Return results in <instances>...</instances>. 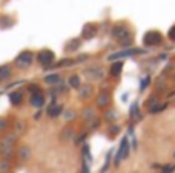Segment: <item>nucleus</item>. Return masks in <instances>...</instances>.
Listing matches in <instances>:
<instances>
[{
  "instance_id": "f3484780",
  "label": "nucleus",
  "mask_w": 175,
  "mask_h": 173,
  "mask_svg": "<svg viewBox=\"0 0 175 173\" xmlns=\"http://www.w3.org/2000/svg\"><path fill=\"white\" fill-rule=\"evenodd\" d=\"M131 117H132V118H135V120H140V118H141V115H140V112H138V106H137V103H135V104H132Z\"/></svg>"
},
{
  "instance_id": "bb28decb",
  "label": "nucleus",
  "mask_w": 175,
  "mask_h": 173,
  "mask_svg": "<svg viewBox=\"0 0 175 173\" xmlns=\"http://www.w3.org/2000/svg\"><path fill=\"white\" fill-rule=\"evenodd\" d=\"M72 115H74V113H72V112H68V115H65V117H66V118H68V120H71V118H72Z\"/></svg>"
},
{
  "instance_id": "412c9836",
  "label": "nucleus",
  "mask_w": 175,
  "mask_h": 173,
  "mask_svg": "<svg viewBox=\"0 0 175 173\" xmlns=\"http://www.w3.org/2000/svg\"><path fill=\"white\" fill-rule=\"evenodd\" d=\"M169 39H171V40H175V26H172V28L169 29Z\"/></svg>"
},
{
  "instance_id": "6ab92c4d",
  "label": "nucleus",
  "mask_w": 175,
  "mask_h": 173,
  "mask_svg": "<svg viewBox=\"0 0 175 173\" xmlns=\"http://www.w3.org/2000/svg\"><path fill=\"white\" fill-rule=\"evenodd\" d=\"M91 90H92V89H91V86H83L82 87V90H80V97H82V98H88V97H89V95H91Z\"/></svg>"
},
{
  "instance_id": "ddd939ff",
  "label": "nucleus",
  "mask_w": 175,
  "mask_h": 173,
  "mask_svg": "<svg viewBox=\"0 0 175 173\" xmlns=\"http://www.w3.org/2000/svg\"><path fill=\"white\" fill-rule=\"evenodd\" d=\"M60 112H62V106H51L49 109H48V113L51 115V117H58L60 115Z\"/></svg>"
},
{
  "instance_id": "5701e85b",
  "label": "nucleus",
  "mask_w": 175,
  "mask_h": 173,
  "mask_svg": "<svg viewBox=\"0 0 175 173\" xmlns=\"http://www.w3.org/2000/svg\"><path fill=\"white\" fill-rule=\"evenodd\" d=\"M147 83H149V78H147V77H146V78H144V80H143V81H141V86H140V89H141V90H143V89H144V87L147 86Z\"/></svg>"
},
{
  "instance_id": "6e6552de",
  "label": "nucleus",
  "mask_w": 175,
  "mask_h": 173,
  "mask_svg": "<svg viewBox=\"0 0 175 173\" xmlns=\"http://www.w3.org/2000/svg\"><path fill=\"white\" fill-rule=\"evenodd\" d=\"M109 101H111V95H109L108 92H101V93L98 95V98H97V104H98L100 107L108 106V104H109Z\"/></svg>"
},
{
  "instance_id": "4be33fe9",
  "label": "nucleus",
  "mask_w": 175,
  "mask_h": 173,
  "mask_svg": "<svg viewBox=\"0 0 175 173\" xmlns=\"http://www.w3.org/2000/svg\"><path fill=\"white\" fill-rule=\"evenodd\" d=\"M92 118L94 117V112H92V109H86V112H85V118Z\"/></svg>"
},
{
  "instance_id": "2eb2a0df",
  "label": "nucleus",
  "mask_w": 175,
  "mask_h": 173,
  "mask_svg": "<svg viewBox=\"0 0 175 173\" xmlns=\"http://www.w3.org/2000/svg\"><path fill=\"white\" fill-rule=\"evenodd\" d=\"M9 100H11V103L19 104V103L22 101V93H20V92H12V93L9 95Z\"/></svg>"
},
{
  "instance_id": "4468645a",
  "label": "nucleus",
  "mask_w": 175,
  "mask_h": 173,
  "mask_svg": "<svg viewBox=\"0 0 175 173\" xmlns=\"http://www.w3.org/2000/svg\"><path fill=\"white\" fill-rule=\"evenodd\" d=\"M45 81L49 83V84H57V83H60V77H58L57 74H52V75H48V77L45 78Z\"/></svg>"
},
{
  "instance_id": "7ed1b4c3",
  "label": "nucleus",
  "mask_w": 175,
  "mask_h": 173,
  "mask_svg": "<svg viewBox=\"0 0 175 173\" xmlns=\"http://www.w3.org/2000/svg\"><path fill=\"white\" fill-rule=\"evenodd\" d=\"M112 34H114V37H117L118 40H122V43H123V44H128V43H129L128 40H131L129 29H128V28H125V26H115V28H114V31H112Z\"/></svg>"
},
{
  "instance_id": "f03ea898",
  "label": "nucleus",
  "mask_w": 175,
  "mask_h": 173,
  "mask_svg": "<svg viewBox=\"0 0 175 173\" xmlns=\"http://www.w3.org/2000/svg\"><path fill=\"white\" fill-rule=\"evenodd\" d=\"M128 155H129V139H128V136H125V138L122 139L120 147H118V152H117L115 159H114V164L118 166V163H120L122 159H126Z\"/></svg>"
},
{
  "instance_id": "a878e982",
  "label": "nucleus",
  "mask_w": 175,
  "mask_h": 173,
  "mask_svg": "<svg viewBox=\"0 0 175 173\" xmlns=\"http://www.w3.org/2000/svg\"><path fill=\"white\" fill-rule=\"evenodd\" d=\"M0 169H2V172L5 173V172H6V170H8V164H6V163H3V164L0 166Z\"/></svg>"
},
{
  "instance_id": "1a4fd4ad",
  "label": "nucleus",
  "mask_w": 175,
  "mask_h": 173,
  "mask_svg": "<svg viewBox=\"0 0 175 173\" xmlns=\"http://www.w3.org/2000/svg\"><path fill=\"white\" fill-rule=\"evenodd\" d=\"M122 69H123V63L122 61H115L111 68V75L112 77H118L122 74Z\"/></svg>"
},
{
  "instance_id": "aec40b11",
  "label": "nucleus",
  "mask_w": 175,
  "mask_h": 173,
  "mask_svg": "<svg viewBox=\"0 0 175 173\" xmlns=\"http://www.w3.org/2000/svg\"><path fill=\"white\" fill-rule=\"evenodd\" d=\"M175 170V164H171V166H164L161 169V173H172Z\"/></svg>"
},
{
  "instance_id": "9d476101",
  "label": "nucleus",
  "mask_w": 175,
  "mask_h": 173,
  "mask_svg": "<svg viewBox=\"0 0 175 173\" xmlns=\"http://www.w3.org/2000/svg\"><path fill=\"white\" fill-rule=\"evenodd\" d=\"M86 74L89 75V77L92 75V77H94L95 80H100V78L103 77V71H101L100 68H95V69H88Z\"/></svg>"
},
{
  "instance_id": "39448f33",
  "label": "nucleus",
  "mask_w": 175,
  "mask_h": 173,
  "mask_svg": "<svg viewBox=\"0 0 175 173\" xmlns=\"http://www.w3.org/2000/svg\"><path fill=\"white\" fill-rule=\"evenodd\" d=\"M15 63L20 66V68H26V66H29L31 63H32V54L31 52H22L19 57H17V60H15Z\"/></svg>"
},
{
  "instance_id": "f257e3e1",
  "label": "nucleus",
  "mask_w": 175,
  "mask_h": 173,
  "mask_svg": "<svg viewBox=\"0 0 175 173\" xmlns=\"http://www.w3.org/2000/svg\"><path fill=\"white\" fill-rule=\"evenodd\" d=\"M144 49H140V47H129V49H125L122 52H115V54H111L108 57L109 61H114V60H120V58H125V57H132V55H137V54H143Z\"/></svg>"
},
{
  "instance_id": "dca6fc26",
  "label": "nucleus",
  "mask_w": 175,
  "mask_h": 173,
  "mask_svg": "<svg viewBox=\"0 0 175 173\" xmlns=\"http://www.w3.org/2000/svg\"><path fill=\"white\" fill-rule=\"evenodd\" d=\"M168 107V103H161V104H157V106H152L151 107V113H158L161 110H164Z\"/></svg>"
},
{
  "instance_id": "a211bd4d",
  "label": "nucleus",
  "mask_w": 175,
  "mask_h": 173,
  "mask_svg": "<svg viewBox=\"0 0 175 173\" xmlns=\"http://www.w3.org/2000/svg\"><path fill=\"white\" fill-rule=\"evenodd\" d=\"M69 84L74 87V89H79V87H80V78H79L77 75H72V77L69 78Z\"/></svg>"
},
{
  "instance_id": "9b49d317",
  "label": "nucleus",
  "mask_w": 175,
  "mask_h": 173,
  "mask_svg": "<svg viewBox=\"0 0 175 173\" xmlns=\"http://www.w3.org/2000/svg\"><path fill=\"white\" fill-rule=\"evenodd\" d=\"M9 75H11V69H9V66H0V81L9 78Z\"/></svg>"
},
{
  "instance_id": "0eeeda50",
  "label": "nucleus",
  "mask_w": 175,
  "mask_h": 173,
  "mask_svg": "<svg viewBox=\"0 0 175 173\" xmlns=\"http://www.w3.org/2000/svg\"><path fill=\"white\" fill-rule=\"evenodd\" d=\"M45 103V97L40 93V92H36L32 97H31V104L36 106V107H42Z\"/></svg>"
},
{
  "instance_id": "f8f14e48",
  "label": "nucleus",
  "mask_w": 175,
  "mask_h": 173,
  "mask_svg": "<svg viewBox=\"0 0 175 173\" xmlns=\"http://www.w3.org/2000/svg\"><path fill=\"white\" fill-rule=\"evenodd\" d=\"M94 35H95V26H89L88 25L86 28H85V31H83V37L85 39H91Z\"/></svg>"
},
{
  "instance_id": "20e7f679",
  "label": "nucleus",
  "mask_w": 175,
  "mask_h": 173,
  "mask_svg": "<svg viewBox=\"0 0 175 173\" xmlns=\"http://www.w3.org/2000/svg\"><path fill=\"white\" fill-rule=\"evenodd\" d=\"M144 43L146 44H160L161 43V34L157 32V31H149L146 35H144Z\"/></svg>"
},
{
  "instance_id": "423d86ee",
  "label": "nucleus",
  "mask_w": 175,
  "mask_h": 173,
  "mask_svg": "<svg viewBox=\"0 0 175 173\" xmlns=\"http://www.w3.org/2000/svg\"><path fill=\"white\" fill-rule=\"evenodd\" d=\"M37 58H39V61H40L43 66H49V64L54 61V54H52L51 51H42Z\"/></svg>"
},
{
  "instance_id": "b1692460",
  "label": "nucleus",
  "mask_w": 175,
  "mask_h": 173,
  "mask_svg": "<svg viewBox=\"0 0 175 173\" xmlns=\"http://www.w3.org/2000/svg\"><path fill=\"white\" fill-rule=\"evenodd\" d=\"M120 130V127L118 126H111V129H109V133H117Z\"/></svg>"
},
{
  "instance_id": "393cba45",
  "label": "nucleus",
  "mask_w": 175,
  "mask_h": 173,
  "mask_svg": "<svg viewBox=\"0 0 175 173\" xmlns=\"http://www.w3.org/2000/svg\"><path fill=\"white\" fill-rule=\"evenodd\" d=\"M82 173H89V167H88V163H86V161L83 163V169H82Z\"/></svg>"
}]
</instances>
